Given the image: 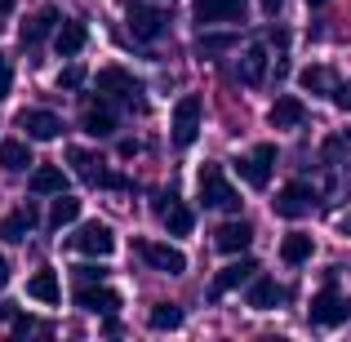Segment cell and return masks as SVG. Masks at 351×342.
Returning <instances> with one entry per match:
<instances>
[{"instance_id":"6da1fadb","label":"cell","mask_w":351,"mask_h":342,"mask_svg":"<svg viewBox=\"0 0 351 342\" xmlns=\"http://www.w3.org/2000/svg\"><path fill=\"white\" fill-rule=\"evenodd\" d=\"M196 187H200V205L205 209H240V191L227 182V173H223V164H205L200 169V178H196Z\"/></svg>"},{"instance_id":"7a4b0ae2","label":"cell","mask_w":351,"mask_h":342,"mask_svg":"<svg viewBox=\"0 0 351 342\" xmlns=\"http://www.w3.org/2000/svg\"><path fill=\"white\" fill-rule=\"evenodd\" d=\"M307 316H311V325H320V329H338V325H347V320H351V298H343V293L334 289V280H329L325 289L311 298Z\"/></svg>"},{"instance_id":"3957f363","label":"cell","mask_w":351,"mask_h":342,"mask_svg":"<svg viewBox=\"0 0 351 342\" xmlns=\"http://www.w3.org/2000/svg\"><path fill=\"white\" fill-rule=\"evenodd\" d=\"M271 209L280 218H307L311 209H316V187L311 182H285L280 191H276V200H271Z\"/></svg>"},{"instance_id":"277c9868","label":"cell","mask_w":351,"mask_h":342,"mask_svg":"<svg viewBox=\"0 0 351 342\" xmlns=\"http://www.w3.org/2000/svg\"><path fill=\"white\" fill-rule=\"evenodd\" d=\"M67 164L76 169L80 182H89V187H116V191L129 187L120 173H107V169H103V160H98L94 151H80V147H71V151H67Z\"/></svg>"},{"instance_id":"5b68a950","label":"cell","mask_w":351,"mask_h":342,"mask_svg":"<svg viewBox=\"0 0 351 342\" xmlns=\"http://www.w3.org/2000/svg\"><path fill=\"white\" fill-rule=\"evenodd\" d=\"M236 169H240V178H245L254 191H263L267 182H271V169H276V143H258L249 156L236 160Z\"/></svg>"},{"instance_id":"8992f818","label":"cell","mask_w":351,"mask_h":342,"mask_svg":"<svg viewBox=\"0 0 351 342\" xmlns=\"http://www.w3.org/2000/svg\"><path fill=\"white\" fill-rule=\"evenodd\" d=\"M98 94L112 98V103H129V107L143 103V85H138L125 67H103L98 71Z\"/></svg>"},{"instance_id":"52a82bcc","label":"cell","mask_w":351,"mask_h":342,"mask_svg":"<svg viewBox=\"0 0 351 342\" xmlns=\"http://www.w3.org/2000/svg\"><path fill=\"white\" fill-rule=\"evenodd\" d=\"M129 32H134V40H160V36L169 32V14L156 9V5L134 0V5H129Z\"/></svg>"},{"instance_id":"ba28073f","label":"cell","mask_w":351,"mask_h":342,"mask_svg":"<svg viewBox=\"0 0 351 342\" xmlns=\"http://www.w3.org/2000/svg\"><path fill=\"white\" fill-rule=\"evenodd\" d=\"M138 258H143L152 271H165V276H182L187 271V254L173 245H160V240H138Z\"/></svg>"},{"instance_id":"9c48e42d","label":"cell","mask_w":351,"mask_h":342,"mask_svg":"<svg viewBox=\"0 0 351 342\" xmlns=\"http://www.w3.org/2000/svg\"><path fill=\"white\" fill-rule=\"evenodd\" d=\"M173 147H191L200 138V98L196 94H182L173 103Z\"/></svg>"},{"instance_id":"30bf717a","label":"cell","mask_w":351,"mask_h":342,"mask_svg":"<svg viewBox=\"0 0 351 342\" xmlns=\"http://www.w3.org/2000/svg\"><path fill=\"white\" fill-rule=\"evenodd\" d=\"M76 254H89V258H107L116 249V236H112V227L107 223H80L76 227V236L67 240Z\"/></svg>"},{"instance_id":"8fae6325","label":"cell","mask_w":351,"mask_h":342,"mask_svg":"<svg viewBox=\"0 0 351 342\" xmlns=\"http://www.w3.org/2000/svg\"><path fill=\"white\" fill-rule=\"evenodd\" d=\"M249 9V0H191V18L200 27H214V23H240Z\"/></svg>"},{"instance_id":"7c38bea8","label":"cell","mask_w":351,"mask_h":342,"mask_svg":"<svg viewBox=\"0 0 351 342\" xmlns=\"http://www.w3.org/2000/svg\"><path fill=\"white\" fill-rule=\"evenodd\" d=\"M258 276V262L254 258H236V262H227L223 271L214 276V284H209V298H223V293H232L240 289V284H249Z\"/></svg>"},{"instance_id":"4fadbf2b","label":"cell","mask_w":351,"mask_h":342,"mask_svg":"<svg viewBox=\"0 0 351 342\" xmlns=\"http://www.w3.org/2000/svg\"><path fill=\"white\" fill-rule=\"evenodd\" d=\"M76 307L94 311V316H116L120 293H116V289H107L103 280H98V284H80V289H76Z\"/></svg>"},{"instance_id":"5bb4252c","label":"cell","mask_w":351,"mask_h":342,"mask_svg":"<svg viewBox=\"0 0 351 342\" xmlns=\"http://www.w3.org/2000/svg\"><path fill=\"white\" fill-rule=\"evenodd\" d=\"M18 125H23L27 138H36V143H53V138H62V116L40 112V107L23 112V116H18Z\"/></svg>"},{"instance_id":"9a60e30c","label":"cell","mask_w":351,"mask_h":342,"mask_svg":"<svg viewBox=\"0 0 351 342\" xmlns=\"http://www.w3.org/2000/svg\"><path fill=\"white\" fill-rule=\"evenodd\" d=\"M27 298L32 302H45V307H58L62 302V284H58V271H49V267H40V271L27 280Z\"/></svg>"},{"instance_id":"2e32d148","label":"cell","mask_w":351,"mask_h":342,"mask_svg":"<svg viewBox=\"0 0 351 342\" xmlns=\"http://www.w3.org/2000/svg\"><path fill=\"white\" fill-rule=\"evenodd\" d=\"M85 134L89 138H107V134H116V112H112V98H98V103H89L85 107Z\"/></svg>"},{"instance_id":"e0dca14e","label":"cell","mask_w":351,"mask_h":342,"mask_svg":"<svg viewBox=\"0 0 351 342\" xmlns=\"http://www.w3.org/2000/svg\"><path fill=\"white\" fill-rule=\"evenodd\" d=\"M214 245L223 249V254H245L249 245H254V227L245 223V218H236V223H223L214 236Z\"/></svg>"},{"instance_id":"ac0fdd59","label":"cell","mask_w":351,"mask_h":342,"mask_svg":"<svg viewBox=\"0 0 351 342\" xmlns=\"http://www.w3.org/2000/svg\"><path fill=\"white\" fill-rule=\"evenodd\" d=\"M267 120H271V129H298L302 120H307V107H302V98L285 94V98H276V103H271Z\"/></svg>"},{"instance_id":"d6986e66","label":"cell","mask_w":351,"mask_h":342,"mask_svg":"<svg viewBox=\"0 0 351 342\" xmlns=\"http://www.w3.org/2000/svg\"><path fill=\"white\" fill-rule=\"evenodd\" d=\"M280 298H285V289L271 280V276H254V280H249V293H245V302H249L254 311H271Z\"/></svg>"},{"instance_id":"ffe728a7","label":"cell","mask_w":351,"mask_h":342,"mask_svg":"<svg viewBox=\"0 0 351 342\" xmlns=\"http://www.w3.org/2000/svg\"><path fill=\"white\" fill-rule=\"evenodd\" d=\"M27 187H32V196H58V191H67V173L58 164H40V169H32Z\"/></svg>"},{"instance_id":"44dd1931","label":"cell","mask_w":351,"mask_h":342,"mask_svg":"<svg viewBox=\"0 0 351 342\" xmlns=\"http://www.w3.org/2000/svg\"><path fill=\"white\" fill-rule=\"evenodd\" d=\"M85 40H89L85 23H58V32H53V49H58L62 58H76V53L85 49Z\"/></svg>"},{"instance_id":"7402d4cb","label":"cell","mask_w":351,"mask_h":342,"mask_svg":"<svg viewBox=\"0 0 351 342\" xmlns=\"http://www.w3.org/2000/svg\"><path fill=\"white\" fill-rule=\"evenodd\" d=\"M311 254H316V240H311L307 231H289V236L280 240V262H289V267L311 262Z\"/></svg>"},{"instance_id":"603a6c76","label":"cell","mask_w":351,"mask_h":342,"mask_svg":"<svg viewBox=\"0 0 351 342\" xmlns=\"http://www.w3.org/2000/svg\"><path fill=\"white\" fill-rule=\"evenodd\" d=\"M27 164H32V147H27L23 138H5V143H0V169L5 173H23Z\"/></svg>"},{"instance_id":"cb8c5ba5","label":"cell","mask_w":351,"mask_h":342,"mask_svg":"<svg viewBox=\"0 0 351 342\" xmlns=\"http://www.w3.org/2000/svg\"><path fill=\"white\" fill-rule=\"evenodd\" d=\"M49 32H58V9H36V14L23 23V45L45 40Z\"/></svg>"},{"instance_id":"d4e9b609","label":"cell","mask_w":351,"mask_h":342,"mask_svg":"<svg viewBox=\"0 0 351 342\" xmlns=\"http://www.w3.org/2000/svg\"><path fill=\"white\" fill-rule=\"evenodd\" d=\"M240 80H245L249 89H254V85H263V80H267V49H263V45L245 49V58H240Z\"/></svg>"},{"instance_id":"484cf974","label":"cell","mask_w":351,"mask_h":342,"mask_svg":"<svg viewBox=\"0 0 351 342\" xmlns=\"http://www.w3.org/2000/svg\"><path fill=\"white\" fill-rule=\"evenodd\" d=\"M160 218H165V227H169V236H191V227H196L191 209H187V205H178V196H173L169 205L160 209Z\"/></svg>"},{"instance_id":"4316f807","label":"cell","mask_w":351,"mask_h":342,"mask_svg":"<svg viewBox=\"0 0 351 342\" xmlns=\"http://www.w3.org/2000/svg\"><path fill=\"white\" fill-rule=\"evenodd\" d=\"M320 160H325V164H343V160H351V129H338V134L325 138V147H320Z\"/></svg>"},{"instance_id":"83f0119b","label":"cell","mask_w":351,"mask_h":342,"mask_svg":"<svg viewBox=\"0 0 351 342\" xmlns=\"http://www.w3.org/2000/svg\"><path fill=\"white\" fill-rule=\"evenodd\" d=\"M298 85L307 89V94H329V98H334V71H329V67H302Z\"/></svg>"},{"instance_id":"f1b7e54d","label":"cell","mask_w":351,"mask_h":342,"mask_svg":"<svg viewBox=\"0 0 351 342\" xmlns=\"http://www.w3.org/2000/svg\"><path fill=\"white\" fill-rule=\"evenodd\" d=\"M76 218H80V200H71L67 191H58V200H53V209H49V227L58 231V227L76 223Z\"/></svg>"},{"instance_id":"f546056e","label":"cell","mask_w":351,"mask_h":342,"mask_svg":"<svg viewBox=\"0 0 351 342\" xmlns=\"http://www.w3.org/2000/svg\"><path fill=\"white\" fill-rule=\"evenodd\" d=\"M32 227H36V214L32 209H18V214H9L5 223H0V240H23Z\"/></svg>"},{"instance_id":"4dcf8cb0","label":"cell","mask_w":351,"mask_h":342,"mask_svg":"<svg viewBox=\"0 0 351 342\" xmlns=\"http://www.w3.org/2000/svg\"><path fill=\"white\" fill-rule=\"evenodd\" d=\"M227 49H236V36L232 32H214V36H200V40H196L200 58H218V53H227Z\"/></svg>"},{"instance_id":"1f68e13d","label":"cell","mask_w":351,"mask_h":342,"mask_svg":"<svg viewBox=\"0 0 351 342\" xmlns=\"http://www.w3.org/2000/svg\"><path fill=\"white\" fill-rule=\"evenodd\" d=\"M147 325L160 329V334H165V329H178L182 325V307H173V302H156L152 316H147Z\"/></svg>"},{"instance_id":"d6a6232c","label":"cell","mask_w":351,"mask_h":342,"mask_svg":"<svg viewBox=\"0 0 351 342\" xmlns=\"http://www.w3.org/2000/svg\"><path fill=\"white\" fill-rule=\"evenodd\" d=\"M103 276H107V267H94V262H89V267H76V284H98Z\"/></svg>"},{"instance_id":"836d02e7","label":"cell","mask_w":351,"mask_h":342,"mask_svg":"<svg viewBox=\"0 0 351 342\" xmlns=\"http://www.w3.org/2000/svg\"><path fill=\"white\" fill-rule=\"evenodd\" d=\"M80 80H85V71H80V67H67V71L58 76V85H62V89H80Z\"/></svg>"},{"instance_id":"e575fe53","label":"cell","mask_w":351,"mask_h":342,"mask_svg":"<svg viewBox=\"0 0 351 342\" xmlns=\"http://www.w3.org/2000/svg\"><path fill=\"white\" fill-rule=\"evenodd\" d=\"M334 103L343 107V112H351V80H343V85H334Z\"/></svg>"},{"instance_id":"d590c367","label":"cell","mask_w":351,"mask_h":342,"mask_svg":"<svg viewBox=\"0 0 351 342\" xmlns=\"http://www.w3.org/2000/svg\"><path fill=\"white\" fill-rule=\"evenodd\" d=\"M9 89H14V71H9V62L0 58V98H9Z\"/></svg>"},{"instance_id":"8d00e7d4","label":"cell","mask_w":351,"mask_h":342,"mask_svg":"<svg viewBox=\"0 0 351 342\" xmlns=\"http://www.w3.org/2000/svg\"><path fill=\"white\" fill-rule=\"evenodd\" d=\"M267 40H271V45H280V49H285V45H289V32H285V27H267Z\"/></svg>"},{"instance_id":"74e56055","label":"cell","mask_w":351,"mask_h":342,"mask_svg":"<svg viewBox=\"0 0 351 342\" xmlns=\"http://www.w3.org/2000/svg\"><path fill=\"white\" fill-rule=\"evenodd\" d=\"M258 5H263V14H267V18H276V14L285 9V0H258Z\"/></svg>"},{"instance_id":"f35d334b","label":"cell","mask_w":351,"mask_h":342,"mask_svg":"<svg viewBox=\"0 0 351 342\" xmlns=\"http://www.w3.org/2000/svg\"><path fill=\"white\" fill-rule=\"evenodd\" d=\"M103 334H107V338H116V334H120V320H116V316H107V325H103Z\"/></svg>"},{"instance_id":"ab89813d","label":"cell","mask_w":351,"mask_h":342,"mask_svg":"<svg viewBox=\"0 0 351 342\" xmlns=\"http://www.w3.org/2000/svg\"><path fill=\"white\" fill-rule=\"evenodd\" d=\"M5 284H9V258L0 254V289H5Z\"/></svg>"},{"instance_id":"60d3db41","label":"cell","mask_w":351,"mask_h":342,"mask_svg":"<svg viewBox=\"0 0 351 342\" xmlns=\"http://www.w3.org/2000/svg\"><path fill=\"white\" fill-rule=\"evenodd\" d=\"M9 9H14V0H0V14H9Z\"/></svg>"},{"instance_id":"b9f144b4","label":"cell","mask_w":351,"mask_h":342,"mask_svg":"<svg viewBox=\"0 0 351 342\" xmlns=\"http://www.w3.org/2000/svg\"><path fill=\"white\" fill-rule=\"evenodd\" d=\"M307 5H311V9H320V5H325V0H307Z\"/></svg>"},{"instance_id":"7bdbcfd3","label":"cell","mask_w":351,"mask_h":342,"mask_svg":"<svg viewBox=\"0 0 351 342\" xmlns=\"http://www.w3.org/2000/svg\"><path fill=\"white\" fill-rule=\"evenodd\" d=\"M347 231H351V218H347Z\"/></svg>"}]
</instances>
